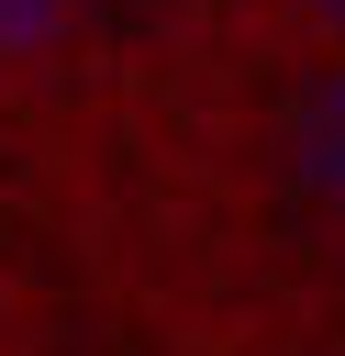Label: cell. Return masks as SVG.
<instances>
[{"label": "cell", "instance_id": "3957f363", "mask_svg": "<svg viewBox=\"0 0 345 356\" xmlns=\"http://www.w3.org/2000/svg\"><path fill=\"white\" fill-rule=\"evenodd\" d=\"M323 11H345V0H323Z\"/></svg>", "mask_w": 345, "mask_h": 356}, {"label": "cell", "instance_id": "7a4b0ae2", "mask_svg": "<svg viewBox=\"0 0 345 356\" xmlns=\"http://www.w3.org/2000/svg\"><path fill=\"white\" fill-rule=\"evenodd\" d=\"M78 11H89V0H0V56H45V44H67Z\"/></svg>", "mask_w": 345, "mask_h": 356}, {"label": "cell", "instance_id": "6da1fadb", "mask_svg": "<svg viewBox=\"0 0 345 356\" xmlns=\"http://www.w3.org/2000/svg\"><path fill=\"white\" fill-rule=\"evenodd\" d=\"M289 167H300V189L345 222V67H323V78L289 100Z\"/></svg>", "mask_w": 345, "mask_h": 356}]
</instances>
